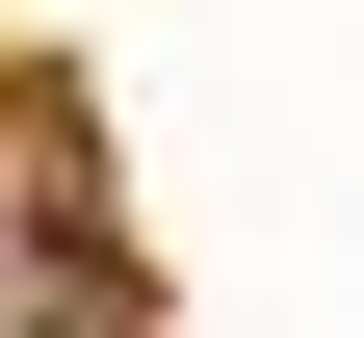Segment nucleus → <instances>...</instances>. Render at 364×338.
<instances>
[{"label":"nucleus","mask_w":364,"mask_h":338,"mask_svg":"<svg viewBox=\"0 0 364 338\" xmlns=\"http://www.w3.org/2000/svg\"><path fill=\"white\" fill-rule=\"evenodd\" d=\"M0 338H53V312H0Z\"/></svg>","instance_id":"f257e3e1"}]
</instances>
